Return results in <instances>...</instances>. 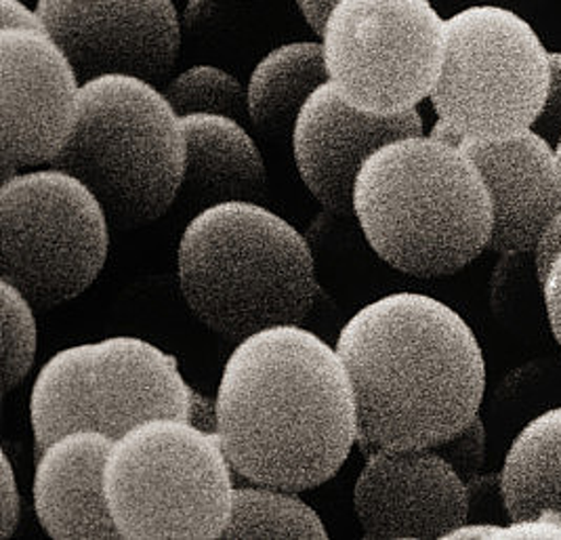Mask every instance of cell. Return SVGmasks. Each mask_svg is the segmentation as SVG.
Segmentation results:
<instances>
[{
	"mask_svg": "<svg viewBox=\"0 0 561 540\" xmlns=\"http://www.w3.org/2000/svg\"><path fill=\"white\" fill-rule=\"evenodd\" d=\"M215 400L217 438L233 471L255 484L316 489L357 441L356 393L343 358L301 324L240 338Z\"/></svg>",
	"mask_w": 561,
	"mask_h": 540,
	"instance_id": "cell-1",
	"label": "cell"
},
{
	"mask_svg": "<svg viewBox=\"0 0 561 540\" xmlns=\"http://www.w3.org/2000/svg\"><path fill=\"white\" fill-rule=\"evenodd\" d=\"M336 352L354 386L357 441L366 450L432 448L480 412V341L435 297L389 292L366 303L343 324Z\"/></svg>",
	"mask_w": 561,
	"mask_h": 540,
	"instance_id": "cell-2",
	"label": "cell"
},
{
	"mask_svg": "<svg viewBox=\"0 0 561 540\" xmlns=\"http://www.w3.org/2000/svg\"><path fill=\"white\" fill-rule=\"evenodd\" d=\"M352 203L370 249L416 278L459 272L488 249L492 233V200L476 160L425 133L368 156Z\"/></svg>",
	"mask_w": 561,
	"mask_h": 540,
	"instance_id": "cell-3",
	"label": "cell"
},
{
	"mask_svg": "<svg viewBox=\"0 0 561 540\" xmlns=\"http://www.w3.org/2000/svg\"><path fill=\"white\" fill-rule=\"evenodd\" d=\"M178 276L187 308L231 341L301 324L320 292L306 235L255 200L201 208L179 238Z\"/></svg>",
	"mask_w": 561,
	"mask_h": 540,
	"instance_id": "cell-4",
	"label": "cell"
},
{
	"mask_svg": "<svg viewBox=\"0 0 561 540\" xmlns=\"http://www.w3.org/2000/svg\"><path fill=\"white\" fill-rule=\"evenodd\" d=\"M185 129L162 89L133 74L82 82L77 127L49 166L84 181L116 230L146 226L175 203Z\"/></svg>",
	"mask_w": 561,
	"mask_h": 540,
	"instance_id": "cell-5",
	"label": "cell"
},
{
	"mask_svg": "<svg viewBox=\"0 0 561 540\" xmlns=\"http://www.w3.org/2000/svg\"><path fill=\"white\" fill-rule=\"evenodd\" d=\"M233 467L215 434L156 416L114 438L103 489L123 539H221Z\"/></svg>",
	"mask_w": 561,
	"mask_h": 540,
	"instance_id": "cell-6",
	"label": "cell"
},
{
	"mask_svg": "<svg viewBox=\"0 0 561 540\" xmlns=\"http://www.w3.org/2000/svg\"><path fill=\"white\" fill-rule=\"evenodd\" d=\"M551 51L511 7L467 4L446 15V55L430 95L437 118L467 139L533 129L549 89Z\"/></svg>",
	"mask_w": 561,
	"mask_h": 540,
	"instance_id": "cell-7",
	"label": "cell"
},
{
	"mask_svg": "<svg viewBox=\"0 0 561 540\" xmlns=\"http://www.w3.org/2000/svg\"><path fill=\"white\" fill-rule=\"evenodd\" d=\"M110 230L105 206L77 175L20 171L0 185L2 280L34 308L72 301L102 274Z\"/></svg>",
	"mask_w": 561,
	"mask_h": 540,
	"instance_id": "cell-8",
	"label": "cell"
},
{
	"mask_svg": "<svg viewBox=\"0 0 561 540\" xmlns=\"http://www.w3.org/2000/svg\"><path fill=\"white\" fill-rule=\"evenodd\" d=\"M318 34L334 89L373 114L416 107L444 66L446 18L434 0H334Z\"/></svg>",
	"mask_w": 561,
	"mask_h": 540,
	"instance_id": "cell-9",
	"label": "cell"
},
{
	"mask_svg": "<svg viewBox=\"0 0 561 540\" xmlns=\"http://www.w3.org/2000/svg\"><path fill=\"white\" fill-rule=\"evenodd\" d=\"M2 181L51 164L77 127L82 78L47 30H0Z\"/></svg>",
	"mask_w": 561,
	"mask_h": 540,
	"instance_id": "cell-10",
	"label": "cell"
},
{
	"mask_svg": "<svg viewBox=\"0 0 561 540\" xmlns=\"http://www.w3.org/2000/svg\"><path fill=\"white\" fill-rule=\"evenodd\" d=\"M36 9L82 82L133 74L156 84L178 61L175 0H36Z\"/></svg>",
	"mask_w": 561,
	"mask_h": 540,
	"instance_id": "cell-11",
	"label": "cell"
},
{
	"mask_svg": "<svg viewBox=\"0 0 561 540\" xmlns=\"http://www.w3.org/2000/svg\"><path fill=\"white\" fill-rule=\"evenodd\" d=\"M366 539H446L467 521L459 471L434 448H375L354 486Z\"/></svg>",
	"mask_w": 561,
	"mask_h": 540,
	"instance_id": "cell-12",
	"label": "cell"
},
{
	"mask_svg": "<svg viewBox=\"0 0 561 540\" xmlns=\"http://www.w3.org/2000/svg\"><path fill=\"white\" fill-rule=\"evenodd\" d=\"M423 135L416 107L373 114L347 102L331 80L299 110L290 129L299 177L316 200L339 215H354V180L362 162L387 141Z\"/></svg>",
	"mask_w": 561,
	"mask_h": 540,
	"instance_id": "cell-13",
	"label": "cell"
},
{
	"mask_svg": "<svg viewBox=\"0 0 561 540\" xmlns=\"http://www.w3.org/2000/svg\"><path fill=\"white\" fill-rule=\"evenodd\" d=\"M82 395L89 427L110 438L156 416L187 418L192 386L171 354L141 336L89 343Z\"/></svg>",
	"mask_w": 561,
	"mask_h": 540,
	"instance_id": "cell-14",
	"label": "cell"
},
{
	"mask_svg": "<svg viewBox=\"0 0 561 540\" xmlns=\"http://www.w3.org/2000/svg\"><path fill=\"white\" fill-rule=\"evenodd\" d=\"M462 148L490 192L488 249L503 255L533 251L538 233L561 208V164L553 146L526 129L505 139H467Z\"/></svg>",
	"mask_w": 561,
	"mask_h": 540,
	"instance_id": "cell-15",
	"label": "cell"
},
{
	"mask_svg": "<svg viewBox=\"0 0 561 540\" xmlns=\"http://www.w3.org/2000/svg\"><path fill=\"white\" fill-rule=\"evenodd\" d=\"M112 441L100 429H75L38 450L32 496L53 539H123L103 489Z\"/></svg>",
	"mask_w": 561,
	"mask_h": 540,
	"instance_id": "cell-16",
	"label": "cell"
},
{
	"mask_svg": "<svg viewBox=\"0 0 561 540\" xmlns=\"http://www.w3.org/2000/svg\"><path fill=\"white\" fill-rule=\"evenodd\" d=\"M185 129V173L181 192L190 205L255 200L265 194L267 169L242 120L224 114L181 116Z\"/></svg>",
	"mask_w": 561,
	"mask_h": 540,
	"instance_id": "cell-17",
	"label": "cell"
},
{
	"mask_svg": "<svg viewBox=\"0 0 561 540\" xmlns=\"http://www.w3.org/2000/svg\"><path fill=\"white\" fill-rule=\"evenodd\" d=\"M320 41H293L256 61L247 82L249 120L267 135L293 129L307 97L329 82Z\"/></svg>",
	"mask_w": 561,
	"mask_h": 540,
	"instance_id": "cell-18",
	"label": "cell"
},
{
	"mask_svg": "<svg viewBox=\"0 0 561 540\" xmlns=\"http://www.w3.org/2000/svg\"><path fill=\"white\" fill-rule=\"evenodd\" d=\"M501 492L510 519L561 514V406L536 414L513 438Z\"/></svg>",
	"mask_w": 561,
	"mask_h": 540,
	"instance_id": "cell-19",
	"label": "cell"
},
{
	"mask_svg": "<svg viewBox=\"0 0 561 540\" xmlns=\"http://www.w3.org/2000/svg\"><path fill=\"white\" fill-rule=\"evenodd\" d=\"M89 343L70 345L45 361L30 391V425L36 450L68 432L91 429L82 395Z\"/></svg>",
	"mask_w": 561,
	"mask_h": 540,
	"instance_id": "cell-20",
	"label": "cell"
},
{
	"mask_svg": "<svg viewBox=\"0 0 561 540\" xmlns=\"http://www.w3.org/2000/svg\"><path fill=\"white\" fill-rule=\"evenodd\" d=\"M221 539H329V530L297 490L253 482L233 489Z\"/></svg>",
	"mask_w": 561,
	"mask_h": 540,
	"instance_id": "cell-21",
	"label": "cell"
},
{
	"mask_svg": "<svg viewBox=\"0 0 561 540\" xmlns=\"http://www.w3.org/2000/svg\"><path fill=\"white\" fill-rule=\"evenodd\" d=\"M160 89L179 116L224 114L236 120L249 118L247 84L219 66H190L164 80Z\"/></svg>",
	"mask_w": 561,
	"mask_h": 540,
	"instance_id": "cell-22",
	"label": "cell"
},
{
	"mask_svg": "<svg viewBox=\"0 0 561 540\" xmlns=\"http://www.w3.org/2000/svg\"><path fill=\"white\" fill-rule=\"evenodd\" d=\"M2 299V393L26 379L38 345L34 306L26 295L0 278Z\"/></svg>",
	"mask_w": 561,
	"mask_h": 540,
	"instance_id": "cell-23",
	"label": "cell"
},
{
	"mask_svg": "<svg viewBox=\"0 0 561 540\" xmlns=\"http://www.w3.org/2000/svg\"><path fill=\"white\" fill-rule=\"evenodd\" d=\"M437 455H442L448 463L459 471L460 478L467 482L478 475L485 459L484 421L476 414L462 429L450 438L437 441L432 446Z\"/></svg>",
	"mask_w": 561,
	"mask_h": 540,
	"instance_id": "cell-24",
	"label": "cell"
},
{
	"mask_svg": "<svg viewBox=\"0 0 561 540\" xmlns=\"http://www.w3.org/2000/svg\"><path fill=\"white\" fill-rule=\"evenodd\" d=\"M467 496H469V515L467 519L476 521H499L494 515L505 512L503 492H501V473L499 475H473L467 482ZM503 524V521H499Z\"/></svg>",
	"mask_w": 561,
	"mask_h": 540,
	"instance_id": "cell-25",
	"label": "cell"
},
{
	"mask_svg": "<svg viewBox=\"0 0 561 540\" xmlns=\"http://www.w3.org/2000/svg\"><path fill=\"white\" fill-rule=\"evenodd\" d=\"M0 539H11L20 524L22 498L18 489L15 469L7 452H0Z\"/></svg>",
	"mask_w": 561,
	"mask_h": 540,
	"instance_id": "cell-26",
	"label": "cell"
},
{
	"mask_svg": "<svg viewBox=\"0 0 561 540\" xmlns=\"http://www.w3.org/2000/svg\"><path fill=\"white\" fill-rule=\"evenodd\" d=\"M549 143L558 139L561 130V51H551V77L545 105L533 125Z\"/></svg>",
	"mask_w": 561,
	"mask_h": 540,
	"instance_id": "cell-27",
	"label": "cell"
},
{
	"mask_svg": "<svg viewBox=\"0 0 561 540\" xmlns=\"http://www.w3.org/2000/svg\"><path fill=\"white\" fill-rule=\"evenodd\" d=\"M503 539H561V514L542 512L533 517L510 519Z\"/></svg>",
	"mask_w": 561,
	"mask_h": 540,
	"instance_id": "cell-28",
	"label": "cell"
},
{
	"mask_svg": "<svg viewBox=\"0 0 561 540\" xmlns=\"http://www.w3.org/2000/svg\"><path fill=\"white\" fill-rule=\"evenodd\" d=\"M540 286L551 333L561 347V251L549 263L545 276L540 278Z\"/></svg>",
	"mask_w": 561,
	"mask_h": 540,
	"instance_id": "cell-29",
	"label": "cell"
},
{
	"mask_svg": "<svg viewBox=\"0 0 561 540\" xmlns=\"http://www.w3.org/2000/svg\"><path fill=\"white\" fill-rule=\"evenodd\" d=\"M561 251V208L547 221V226L542 228V232L538 233L535 249L536 276L538 280L545 276L549 263Z\"/></svg>",
	"mask_w": 561,
	"mask_h": 540,
	"instance_id": "cell-30",
	"label": "cell"
},
{
	"mask_svg": "<svg viewBox=\"0 0 561 540\" xmlns=\"http://www.w3.org/2000/svg\"><path fill=\"white\" fill-rule=\"evenodd\" d=\"M0 22L2 27H30V30H47L38 9L27 7L24 0H0Z\"/></svg>",
	"mask_w": 561,
	"mask_h": 540,
	"instance_id": "cell-31",
	"label": "cell"
},
{
	"mask_svg": "<svg viewBox=\"0 0 561 540\" xmlns=\"http://www.w3.org/2000/svg\"><path fill=\"white\" fill-rule=\"evenodd\" d=\"M187 421L203 429L206 434H215L217 436V400L208 398L205 393L196 391L192 387V400H190V414Z\"/></svg>",
	"mask_w": 561,
	"mask_h": 540,
	"instance_id": "cell-32",
	"label": "cell"
},
{
	"mask_svg": "<svg viewBox=\"0 0 561 540\" xmlns=\"http://www.w3.org/2000/svg\"><path fill=\"white\" fill-rule=\"evenodd\" d=\"M505 524L499 521H465L446 539H503Z\"/></svg>",
	"mask_w": 561,
	"mask_h": 540,
	"instance_id": "cell-33",
	"label": "cell"
},
{
	"mask_svg": "<svg viewBox=\"0 0 561 540\" xmlns=\"http://www.w3.org/2000/svg\"><path fill=\"white\" fill-rule=\"evenodd\" d=\"M295 2H297L299 11H301L307 26L311 27V30H316V32H320L322 22H324V18H327V11L331 9V4L334 0H295Z\"/></svg>",
	"mask_w": 561,
	"mask_h": 540,
	"instance_id": "cell-34",
	"label": "cell"
},
{
	"mask_svg": "<svg viewBox=\"0 0 561 540\" xmlns=\"http://www.w3.org/2000/svg\"><path fill=\"white\" fill-rule=\"evenodd\" d=\"M427 135L434 137L437 141H444V143H450V146H457V148H462V143H465V137L450 123H446L444 118H437Z\"/></svg>",
	"mask_w": 561,
	"mask_h": 540,
	"instance_id": "cell-35",
	"label": "cell"
},
{
	"mask_svg": "<svg viewBox=\"0 0 561 540\" xmlns=\"http://www.w3.org/2000/svg\"><path fill=\"white\" fill-rule=\"evenodd\" d=\"M478 2H488V4H503V7H511V9H519L522 4L526 2H533V0H462L460 7H467V4H478Z\"/></svg>",
	"mask_w": 561,
	"mask_h": 540,
	"instance_id": "cell-36",
	"label": "cell"
},
{
	"mask_svg": "<svg viewBox=\"0 0 561 540\" xmlns=\"http://www.w3.org/2000/svg\"><path fill=\"white\" fill-rule=\"evenodd\" d=\"M551 146H553V150H556V154H558V160H560L561 164V130L560 135H558V139H556Z\"/></svg>",
	"mask_w": 561,
	"mask_h": 540,
	"instance_id": "cell-37",
	"label": "cell"
}]
</instances>
